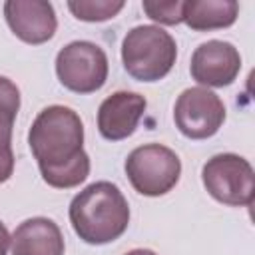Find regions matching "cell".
<instances>
[{
  "label": "cell",
  "mask_w": 255,
  "mask_h": 255,
  "mask_svg": "<svg viewBox=\"0 0 255 255\" xmlns=\"http://www.w3.org/2000/svg\"><path fill=\"white\" fill-rule=\"evenodd\" d=\"M126 6L124 0H70V12L82 22H104Z\"/></svg>",
  "instance_id": "obj_13"
},
{
  "label": "cell",
  "mask_w": 255,
  "mask_h": 255,
  "mask_svg": "<svg viewBox=\"0 0 255 255\" xmlns=\"http://www.w3.org/2000/svg\"><path fill=\"white\" fill-rule=\"evenodd\" d=\"M126 173L131 187L145 197H159L171 191L181 175L177 153L161 143H145L129 151Z\"/></svg>",
  "instance_id": "obj_4"
},
{
  "label": "cell",
  "mask_w": 255,
  "mask_h": 255,
  "mask_svg": "<svg viewBox=\"0 0 255 255\" xmlns=\"http://www.w3.org/2000/svg\"><path fill=\"white\" fill-rule=\"evenodd\" d=\"M106 52L88 40L66 44L56 56V76L64 88L76 94H94L108 80Z\"/></svg>",
  "instance_id": "obj_6"
},
{
  "label": "cell",
  "mask_w": 255,
  "mask_h": 255,
  "mask_svg": "<svg viewBox=\"0 0 255 255\" xmlns=\"http://www.w3.org/2000/svg\"><path fill=\"white\" fill-rule=\"evenodd\" d=\"M4 18L16 38L34 46L48 42L58 28L54 6L46 0H8Z\"/></svg>",
  "instance_id": "obj_9"
},
{
  "label": "cell",
  "mask_w": 255,
  "mask_h": 255,
  "mask_svg": "<svg viewBox=\"0 0 255 255\" xmlns=\"http://www.w3.org/2000/svg\"><path fill=\"white\" fill-rule=\"evenodd\" d=\"M126 255H157V253H153L151 249H131Z\"/></svg>",
  "instance_id": "obj_18"
},
{
  "label": "cell",
  "mask_w": 255,
  "mask_h": 255,
  "mask_svg": "<svg viewBox=\"0 0 255 255\" xmlns=\"http://www.w3.org/2000/svg\"><path fill=\"white\" fill-rule=\"evenodd\" d=\"M28 145L50 187L70 189L88 179L90 155L84 151V124L72 108H44L30 126Z\"/></svg>",
  "instance_id": "obj_1"
},
{
  "label": "cell",
  "mask_w": 255,
  "mask_h": 255,
  "mask_svg": "<svg viewBox=\"0 0 255 255\" xmlns=\"http://www.w3.org/2000/svg\"><path fill=\"white\" fill-rule=\"evenodd\" d=\"M64 235L48 217H30L22 221L12 237V255H64Z\"/></svg>",
  "instance_id": "obj_11"
},
{
  "label": "cell",
  "mask_w": 255,
  "mask_h": 255,
  "mask_svg": "<svg viewBox=\"0 0 255 255\" xmlns=\"http://www.w3.org/2000/svg\"><path fill=\"white\" fill-rule=\"evenodd\" d=\"M145 98L137 92H114L108 96L98 108V129L104 139L120 141L129 137L143 112H145Z\"/></svg>",
  "instance_id": "obj_10"
},
{
  "label": "cell",
  "mask_w": 255,
  "mask_h": 255,
  "mask_svg": "<svg viewBox=\"0 0 255 255\" xmlns=\"http://www.w3.org/2000/svg\"><path fill=\"white\" fill-rule=\"evenodd\" d=\"M239 4L235 0H185L183 22L195 32L229 28L235 24Z\"/></svg>",
  "instance_id": "obj_12"
},
{
  "label": "cell",
  "mask_w": 255,
  "mask_h": 255,
  "mask_svg": "<svg viewBox=\"0 0 255 255\" xmlns=\"http://www.w3.org/2000/svg\"><path fill=\"white\" fill-rule=\"evenodd\" d=\"M14 173L12 128H0V183L8 181Z\"/></svg>",
  "instance_id": "obj_16"
},
{
  "label": "cell",
  "mask_w": 255,
  "mask_h": 255,
  "mask_svg": "<svg viewBox=\"0 0 255 255\" xmlns=\"http://www.w3.org/2000/svg\"><path fill=\"white\" fill-rule=\"evenodd\" d=\"M241 70L239 50L223 40H207L191 54V78L207 88H223L235 82Z\"/></svg>",
  "instance_id": "obj_8"
},
{
  "label": "cell",
  "mask_w": 255,
  "mask_h": 255,
  "mask_svg": "<svg viewBox=\"0 0 255 255\" xmlns=\"http://www.w3.org/2000/svg\"><path fill=\"white\" fill-rule=\"evenodd\" d=\"M177 129L189 139H205L219 131L225 122V106L209 88H187L179 94L173 108Z\"/></svg>",
  "instance_id": "obj_7"
},
{
  "label": "cell",
  "mask_w": 255,
  "mask_h": 255,
  "mask_svg": "<svg viewBox=\"0 0 255 255\" xmlns=\"http://www.w3.org/2000/svg\"><path fill=\"white\" fill-rule=\"evenodd\" d=\"M10 247V233L6 229V225L0 221V255H6Z\"/></svg>",
  "instance_id": "obj_17"
},
{
  "label": "cell",
  "mask_w": 255,
  "mask_h": 255,
  "mask_svg": "<svg viewBox=\"0 0 255 255\" xmlns=\"http://www.w3.org/2000/svg\"><path fill=\"white\" fill-rule=\"evenodd\" d=\"M177 58V44L169 32L153 24L131 28L122 42V62L126 72L137 82H157L165 78Z\"/></svg>",
  "instance_id": "obj_3"
},
{
  "label": "cell",
  "mask_w": 255,
  "mask_h": 255,
  "mask_svg": "<svg viewBox=\"0 0 255 255\" xmlns=\"http://www.w3.org/2000/svg\"><path fill=\"white\" fill-rule=\"evenodd\" d=\"M74 233L90 245H106L120 239L129 225V205L112 181H96L84 187L68 209Z\"/></svg>",
  "instance_id": "obj_2"
},
{
  "label": "cell",
  "mask_w": 255,
  "mask_h": 255,
  "mask_svg": "<svg viewBox=\"0 0 255 255\" xmlns=\"http://www.w3.org/2000/svg\"><path fill=\"white\" fill-rule=\"evenodd\" d=\"M183 6L185 0H143L141 8L143 12L159 24L173 26L183 22Z\"/></svg>",
  "instance_id": "obj_14"
},
{
  "label": "cell",
  "mask_w": 255,
  "mask_h": 255,
  "mask_svg": "<svg viewBox=\"0 0 255 255\" xmlns=\"http://www.w3.org/2000/svg\"><path fill=\"white\" fill-rule=\"evenodd\" d=\"M20 110V90L18 86L0 76V128H12Z\"/></svg>",
  "instance_id": "obj_15"
},
{
  "label": "cell",
  "mask_w": 255,
  "mask_h": 255,
  "mask_svg": "<svg viewBox=\"0 0 255 255\" xmlns=\"http://www.w3.org/2000/svg\"><path fill=\"white\" fill-rule=\"evenodd\" d=\"M201 181L207 193L231 207H247L255 195V175L251 163L237 153H217L205 161Z\"/></svg>",
  "instance_id": "obj_5"
}]
</instances>
